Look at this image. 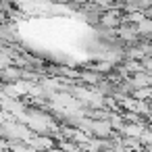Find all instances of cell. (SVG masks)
I'll use <instances>...</instances> for the list:
<instances>
[{
  "label": "cell",
  "mask_w": 152,
  "mask_h": 152,
  "mask_svg": "<svg viewBox=\"0 0 152 152\" xmlns=\"http://www.w3.org/2000/svg\"><path fill=\"white\" fill-rule=\"evenodd\" d=\"M152 7V0H123L121 9L125 13H146Z\"/></svg>",
  "instance_id": "cell-1"
},
{
  "label": "cell",
  "mask_w": 152,
  "mask_h": 152,
  "mask_svg": "<svg viewBox=\"0 0 152 152\" xmlns=\"http://www.w3.org/2000/svg\"><path fill=\"white\" fill-rule=\"evenodd\" d=\"M94 90H96L100 96H104V98H117V83L110 81L108 77H104L98 86H94Z\"/></svg>",
  "instance_id": "cell-2"
},
{
  "label": "cell",
  "mask_w": 152,
  "mask_h": 152,
  "mask_svg": "<svg viewBox=\"0 0 152 152\" xmlns=\"http://www.w3.org/2000/svg\"><path fill=\"white\" fill-rule=\"evenodd\" d=\"M133 98H137V100H152V86H148V88H137L135 90V94H133Z\"/></svg>",
  "instance_id": "cell-3"
},
{
  "label": "cell",
  "mask_w": 152,
  "mask_h": 152,
  "mask_svg": "<svg viewBox=\"0 0 152 152\" xmlns=\"http://www.w3.org/2000/svg\"><path fill=\"white\" fill-rule=\"evenodd\" d=\"M144 15H146V17H148V19H152V7H150V9H148V11H146V13H144Z\"/></svg>",
  "instance_id": "cell-4"
}]
</instances>
